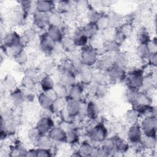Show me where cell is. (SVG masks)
I'll return each mask as SVG.
<instances>
[{
    "label": "cell",
    "instance_id": "33",
    "mask_svg": "<svg viewBox=\"0 0 157 157\" xmlns=\"http://www.w3.org/2000/svg\"><path fill=\"white\" fill-rule=\"evenodd\" d=\"M58 71L62 72H76V66L67 57L63 58L59 63Z\"/></svg>",
    "mask_w": 157,
    "mask_h": 157
},
{
    "label": "cell",
    "instance_id": "52",
    "mask_svg": "<svg viewBox=\"0 0 157 157\" xmlns=\"http://www.w3.org/2000/svg\"><path fill=\"white\" fill-rule=\"evenodd\" d=\"M63 19L64 23L71 25L74 23L77 19V14L74 10L66 12L61 14Z\"/></svg>",
    "mask_w": 157,
    "mask_h": 157
},
{
    "label": "cell",
    "instance_id": "23",
    "mask_svg": "<svg viewBox=\"0 0 157 157\" xmlns=\"http://www.w3.org/2000/svg\"><path fill=\"white\" fill-rule=\"evenodd\" d=\"M65 109L72 117L76 118L80 115V102L67 97Z\"/></svg>",
    "mask_w": 157,
    "mask_h": 157
},
{
    "label": "cell",
    "instance_id": "45",
    "mask_svg": "<svg viewBox=\"0 0 157 157\" xmlns=\"http://www.w3.org/2000/svg\"><path fill=\"white\" fill-rule=\"evenodd\" d=\"M67 98L58 97L53 101V104L52 107V112L59 113L61 111L66 108Z\"/></svg>",
    "mask_w": 157,
    "mask_h": 157
},
{
    "label": "cell",
    "instance_id": "3",
    "mask_svg": "<svg viewBox=\"0 0 157 157\" xmlns=\"http://www.w3.org/2000/svg\"><path fill=\"white\" fill-rule=\"evenodd\" d=\"M144 78V72L141 69H135L131 70L126 75L125 81L126 86L140 90L142 88Z\"/></svg>",
    "mask_w": 157,
    "mask_h": 157
},
{
    "label": "cell",
    "instance_id": "17",
    "mask_svg": "<svg viewBox=\"0 0 157 157\" xmlns=\"http://www.w3.org/2000/svg\"><path fill=\"white\" fill-rule=\"evenodd\" d=\"M76 78L77 75L75 72H59L57 75V82L69 88L77 83Z\"/></svg>",
    "mask_w": 157,
    "mask_h": 157
},
{
    "label": "cell",
    "instance_id": "57",
    "mask_svg": "<svg viewBox=\"0 0 157 157\" xmlns=\"http://www.w3.org/2000/svg\"><path fill=\"white\" fill-rule=\"evenodd\" d=\"M148 65L152 68H155L157 64V53L151 54L147 59Z\"/></svg>",
    "mask_w": 157,
    "mask_h": 157
},
{
    "label": "cell",
    "instance_id": "56",
    "mask_svg": "<svg viewBox=\"0 0 157 157\" xmlns=\"http://www.w3.org/2000/svg\"><path fill=\"white\" fill-rule=\"evenodd\" d=\"M37 156H52L53 154L50 149L43 148H37Z\"/></svg>",
    "mask_w": 157,
    "mask_h": 157
},
{
    "label": "cell",
    "instance_id": "35",
    "mask_svg": "<svg viewBox=\"0 0 157 157\" xmlns=\"http://www.w3.org/2000/svg\"><path fill=\"white\" fill-rule=\"evenodd\" d=\"M92 82L98 85H107L109 80L107 72L98 70L93 72Z\"/></svg>",
    "mask_w": 157,
    "mask_h": 157
},
{
    "label": "cell",
    "instance_id": "29",
    "mask_svg": "<svg viewBox=\"0 0 157 157\" xmlns=\"http://www.w3.org/2000/svg\"><path fill=\"white\" fill-rule=\"evenodd\" d=\"M37 10L38 12H44L46 13H50L55 11L56 4L55 2L52 1H37Z\"/></svg>",
    "mask_w": 157,
    "mask_h": 157
},
{
    "label": "cell",
    "instance_id": "38",
    "mask_svg": "<svg viewBox=\"0 0 157 157\" xmlns=\"http://www.w3.org/2000/svg\"><path fill=\"white\" fill-rule=\"evenodd\" d=\"M136 39L138 44H148L151 39L148 30L145 28H141L136 33Z\"/></svg>",
    "mask_w": 157,
    "mask_h": 157
},
{
    "label": "cell",
    "instance_id": "37",
    "mask_svg": "<svg viewBox=\"0 0 157 157\" xmlns=\"http://www.w3.org/2000/svg\"><path fill=\"white\" fill-rule=\"evenodd\" d=\"M45 32L48 35V36L55 42H61L64 37L60 27L48 26Z\"/></svg>",
    "mask_w": 157,
    "mask_h": 157
},
{
    "label": "cell",
    "instance_id": "12",
    "mask_svg": "<svg viewBox=\"0 0 157 157\" xmlns=\"http://www.w3.org/2000/svg\"><path fill=\"white\" fill-rule=\"evenodd\" d=\"M109 83H117L125 80L126 72L124 68H122L117 66H113L107 72Z\"/></svg>",
    "mask_w": 157,
    "mask_h": 157
},
{
    "label": "cell",
    "instance_id": "60",
    "mask_svg": "<svg viewBox=\"0 0 157 157\" xmlns=\"http://www.w3.org/2000/svg\"><path fill=\"white\" fill-rule=\"evenodd\" d=\"M44 93H45L46 94H47L49 98H50L52 100H53V101H54L56 98H58V96H57V94H56V93H55V91H54L53 89H52V90H48V91H46V92H44Z\"/></svg>",
    "mask_w": 157,
    "mask_h": 157
},
{
    "label": "cell",
    "instance_id": "54",
    "mask_svg": "<svg viewBox=\"0 0 157 157\" xmlns=\"http://www.w3.org/2000/svg\"><path fill=\"white\" fill-rule=\"evenodd\" d=\"M60 119L61 120V122L67 124H73L74 121V118L72 117L69 112L64 109L62 111H61L59 113Z\"/></svg>",
    "mask_w": 157,
    "mask_h": 157
},
{
    "label": "cell",
    "instance_id": "25",
    "mask_svg": "<svg viewBox=\"0 0 157 157\" xmlns=\"http://www.w3.org/2000/svg\"><path fill=\"white\" fill-rule=\"evenodd\" d=\"M96 146L90 140H84L79 145L78 150L82 156H93Z\"/></svg>",
    "mask_w": 157,
    "mask_h": 157
},
{
    "label": "cell",
    "instance_id": "51",
    "mask_svg": "<svg viewBox=\"0 0 157 157\" xmlns=\"http://www.w3.org/2000/svg\"><path fill=\"white\" fill-rule=\"evenodd\" d=\"M68 88H69L66 87V86L56 82L53 89L55 91L58 97L67 98L68 94Z\"/></svg>",
    "mask_w": 157,
    "mask_h": 157
},
{
    "label": "cell",
    "instance_id": "18",
    "mask_svg": "<svg viewBox=\"0 0 157 157\" xmlns=\"http://www.w3.org/2000/svg\"><path fill=\"white\" fill-rule=\"evenodd\" d=\"M84 85L81 83H76L68 88L67 98L77 101L83 100V93L85 91Z\"/></svg>",
    "mask_w": 157,
    "mask_h": 157
},
{
    "label": "cell",
    "instance_id": "46",
    "mask_svg": "<svg viewBox=\"0 0 157 157\" xmlns=\"http://www.w3.org/2000/svg\"><path fill=\"white\" fill-rule=\"evenodd\" d=\"M53 142L50 138L48 134H41L39 138L36 145L38 148L50 149L53 145Z\"/></svg>",
    "mask_w": 157,
    "mask_h": 157
},
{
    "label": "cell",
    "instance_id": "32",
    "mask_svg": "<svg viewBox=\"0 0 157 157\" xmlns=\"http://www.w3.org/2000/svg\"><path fill=\"white\" fill-rule=\"evenodd\" d=\"M61 43L65 53L69 54L78 50V47L72 36H64L61 40Z\"/></svg>",
    "mask_w": 157,
    "mask_h": 157
},
{
    "label": "cell",
    "instance_id": "10",
    "mask_svg": "<svg viewBox=\"0 0 157 157\" xmlns=\"http://www.w3.org/2000/svg\"><path fill=\"white\" fill-rule=\"evenodd\" d=\"M1 43L3 47H11L24 44L21 39V36L16 31H7L1 39Z\"/></svg>",
    "mask_w": 157,
    "mask_h": 157
},
{
    "label": "cell",
    "instance_id": "7",
    "mask_svg": "<svg viewBox=\"0 0 157 157\" xmlns=\"http://www.w3.org/2000/svg\"><path fill=\"white\" fill-rule=\"evenodd\" d=\"M75 73L79 82L84 85H88L92 82L93 72L91 67L80 64L76 67Z\"/></svg>",
    "mask_w": 157,
    "mask_h": 157
},
{
    "label": "cell",
    "instance_id": "44",
    "mask_svg": "<svg viewBox=\"0 0 157 157\" xmlns=\"http://www.w3.org/2000/svg\"><path fill=\"white\" fill-rule=\"evenodd\" d=\"M135 53L137 56L142 60H147L151 55L148 44H138L136 48Z\"/></svg>",
    "mask_w": 157,
    "mask_h": 157
},
{
    "label": "cell",
    "instance_id": "8",
    "mask_svg": "<svg viewBox=\"0 0 157 157\" xmlns=\"http://www.w3.org/2000/svg\"><path fill=\"white\" fill-rule=\"evenodd\" d=\"M26 17L25 15L20 7L11 10L7 15V21L11 26L20 27L23 22L26 20Z\"/></svg>",
    "mask_w": 157,
    "mask_h": 157
},
{
    "label": "cell",
    "instance_id": "14",
    "mask_svg": "<svg viewBox=\"0 0 157 157\" xmlns=\"http://www.w3.org/2000/svg\"><path fill=\"white\" fill-rule=\"evenodd\" d=\"M113 66V55L110 53H107L99 57L95 65L97 70L106 72Z\"/></svg>",
    "mask_w": 157,
    "mask_h": 157
},
{
    "label": "cell",
    "instance_id": "4",
    "mask_svg": "<svg viewBox=\"0 0 157 157\" xmlns=\"http://www.w3.org/2000/svg\"><path fill=\"white\" fill-rule=\"evenodd\" d=\"M144 135L156 136L157 129L156 117L142 118L139 124Z\"/></svg>",
    "mask_w": 157,
    "mask_h": 157
},
{
    "label": "cell",
    "instance_id": "47",
    "mask_svg": "<svg viewBox=\"0 0 157 157\" xmlns=\"http://www.w3.org/2000/svg\"><path fill=\"white\" fill-rule=\"evenodd\" d=\"M41 133L38 128L35 126L29 128L26 133V137L30 143L36 145L39 138L41 136Z\"/></svg>",
    "mask_w": 157,
    "mask_h": 157
},
{
    "label": "cell",
    "instance_id": "49",
    "mask_svg": "<svg viewBox=\"0 0 157 157\" xmlns=\"http://www.w3.org/2000/svg\"><path fill=\"white\" fill-rule=\"evenodd\" d=\"M102 13L95 9L93 7H91L88 11L85 13L86 18L87 20V22L94 23H96L100 17L102 15Z\"/></svg>",
    "mask_w": 157,
    "mask_h": 157
},
{
    "label": "cell",
    "instance_id": "24",
    "mask_svg": "<svg viewBox=\"0 0 157 157\" xmlns=\"http://www.w3.org/2000/svg\"><path fill=\"white\" fill-rule=\"evenodd\" d=\"M21 36L22 40L25 44L33 43L36 40V39H39V36L37 34V32L36 28L33 27L23 31Z\"/></svg>",
    "mask_w": 157,
    "mask_h": 157
},
{
    "label": "cell",
    "instance_id": "62",
    "mask_svg": "<svg viewBox=\"0 0 157 157\" xmlns=\"http://www.w3.org/2000/svg\"><path fill=\"white\" fill-rule=\"evenodd\" d=\"M99 2L100 4L99 6L105 8H107L110 7L112 4V2L110 1H99Z\"/></svg>",
    "mask_w": 157,
    "mask_h": 157
},
{
    "label": "cell",
    "instance_id": "20",
    "mask_svg": "<svg viewBox=\"0 0 157 157\" xmlns=\"http://www.w3.org/2000/svg\"><path fill=\"white\" fill-rule=\"evenodd\" d=\"M20 7L26 17L29 16L32 17L36 12H37L36 1H21Z\"/></svg>",
    "mask_w": 157,
    "mask_h": 157
},
{
    "label": "cell",
    "instance_id": "61",
    "mask_svg": "<svg viewBox=\"0 0 157 157\" xmlns=\"http://www.w3.org/2000/svg\"><path fill=\"white\" fill-rule=\"evenodd\" d=\"M26 156H37V150L36 148H30L27 150Z\"/></svg>",
    "mask_w": 157,
    "mask_h": 157
},
{
    "label": "cell",
    "instance_id": "9",
    "mask_svg": "<svg viewBox=\"0 0 157 157\" xmlns=\"http://www.w3.org/2000/svg\"><path fill=\"white\" fill-rule=\"evenodd\" d=\"M55 126V122L50 115L41 116L36 124L42 134H47Z\"/></svg>",
    "mask_w": 157,
    "mask_h": 157
},
{
    "label": "cell",
    "instance_id": "59",
    "mask_svg": "<svg viewBox=\"0 0 157 157\" xmlns=\"http://www.w3.org/2000/svg\"><path fill=\"white\" fill-rule=\"evenodd\" d=\"M148 46L151 54L157 53V43L155 37L151 39L150 42L148 44Z\"/></svg>",
    "mask_w": 157,
    "mask_h": 157
},
{
    "label": "cell",
    "instance_id": "39",
    "mask_svg": "<svg viewBox=\"0 0 157 157\" xmlns=\"http://www.w3.org/2000/svg\"><path fill=\"white\" fill-rule=\"evenodd\" d=\"M91 7L89 1L81 0L75 1L74 3V10L77 14H85Z\"/></svg>",
    "mask_w": 157,
    "mask_h": 157
},
{
    "label": "cell",
    "instance_id": "16",
    "mask_svg": "<svg viewBox=\"0 0 157 157\" xmlns=\"http://www.w3.org/2000/svg\"><path fill=\"white\" fill-rule=\"evenodd\" d=\"M47 134L53 142L66 144V131L61 126H55Z\"/></svg>",
    "mask_w": 157,
    "mask_h": 157
},
{
    "label": "cell",
    "instance_id": "34",
    "mask_svg": "<svg viewBox=\"0 0 157 157\" xmlns=\"http://www.w3.org/2000/svg\"><path fill=\"white\" fill-rule=\"evenodd\" d=\"M10 156H26L27 149L24 145L20 142L14 143L9 148Z\"/></svg>",
    "mask_w": 157,
    "mask_h": 157
},
{
    "label": "cell",
    "instance_id": "30",
    "mask_svg": "<svg viewBox=\"0 0 157 157\" xmlns=\"http://www.w3.org/2000/svg\"><path fill=\"white\" fill-rule=\"evenodd\" d=\"M140 144L143 150L152 151L156 149V136L144 135Z\"/></svg>",
    "mask_w": 157,
    "mask_h": 157
},
{
    "label": "cell",
    "instance_id": "2",
    "mask_svg": "<svg viewBox=\"0 0 157 157\" xmlns=\"http://www.w3.org/2000/svg\"><path fill=\"white\" fill-rule=\"evenodd\" d=\"M80 53L81 64L91 67L96 65L99 59V56L96 53V49L88 45L84 47L81 48Z\"/></svg>",
    "mask_w": 157,
    "mask_h": 157
},
{
    "label": "cell",
    "instance_id": "27",
    "mask_svg": "<svg viewBox=\"0 0 157 157\" xmlns=\"http://www.w3.org/2000/svg\"><path fill=\"white\" fill-rule=\"evenodd\" d=\"M25 44H21L19 45H16L11 47H3L1 46L2 52L4 53V55L12 58L13 59L17 56L20 52L24 50Z\"/></svg>",
    "mask_w": 157,
    "mask_h": 157
},
{
    "label": "cell",
    "instance_id": "43",
    "mask_svg": "<svg viewBox=\"0 0 157 157\" xmlns=\"http://www.w3.org/2000/svg\"><path fill=\"white\" fill-rule=\"evenodd\" d=\"M49 26L61 27L64 23L61 13L56 11H53L48 14Z\"/></svg>",
    "mask_w": 157,
    "mask_h": 157
},
{
    "label": "cell",
    "instance_id": "6",
    "mask_svg": "<svg viewBox=\"0 0 157 157\" xmlns=\"http://www.w3.org/2000/svg\"><path fill=\"white\" fill-rule=\"evenodd\" d=\"M38 44L39 48L41 52L47 55L53 54L55 42L48 36L46 32H44L42 34L39 35Z\"/></svg>",
    "mask_w": 157,
    "mask_h": 157
},
{
    "label": "cell",
    "instance_id": "41",
    "mask_svg": "<svg viewBox=\"0 0 157 157\" xmlns=\"http://www.w3.org/2000/svg\"><path fill=\"white\" fill-rule=\"evenodd\" d=\"M113 60L115 66L122 68H125L128 63V56L120 50L113 54Z\"/></svg>",
    "mask_w": 157,
    "mask_h": 157
},
{
    "label": "cell",
    "instance_id": "11",
    "mask_svg": "<svg viewBox=\"0 0 157 157\" xmlns=\"http://www.w3.org/2000/svg\"><path fill=\"white\" fill-rule=\"evenodd\" d=\"M32 24L38 29L44 30L47 29L49 26L48 13L36 12L32 17Z\"/></svg>",
    "mask_w": 157,
    "mask_h": 157
},
{
    "label": "cell",
    "instance_id": "1",
    "mask_svg": "<svg viewBox=\"0 0 157 157\" xmlns=\"http://www.w3.org/2000/svg\"><path fill=\"white\" fill-rule=\"evenodd\" d=\"M87 134L90 141L93 144H101L108 137L109 131L104 123H98L88 129Z\"/></svg>",
    "mask_w": 157,
    "mask_h": 157
},
{
    "label": "cell",
    "instance_id": "19",
    "mask_svg": "<svg viewBox=\"0 0 157 157\" xmlns=\"http://www.w3.org/2000/svg\"><path fill=\"white\" fill-rule=\"evenodd\" d=\"M72 37L78 48H81L88 45L89 38L84 33L81 27L74 31Z\"/></svg>",
    "mask_w": 157,
    "mask_h": 157
},
{
    "label": "cell",
    "instance_id": "21",
    "mask_svg": "<svg viewBox=\"0 0 157 157\" xmlns=\"http://www.w3.org/2000/svg\"><path fill=\"white\" fill-rule=\"evenodd\" d=\"M10 98L12 103L15 105L18 106L23 104L26 98L25 91L22 89L15 88L12 90L10 94Z\"/></svg>",
    "mask_w": 157,
    "mask_h": 157
},
{
    "label": "cell",
    "instance_id": "28",
    "mask_svg": "<svg viewBox=\"0 0 157 157\" xmlns=\"http://www.w3.org/2000/svg\"><path fill=\"white\" fill-rule=\"evenodd\" d=\"M55 82L52 75L45 74L39 80V86L42 92H46L53 88Z\"/></svg>",
    "mask_w": 157,
    "mask_h": 157
},
{
    "label": "cell",
    "instance_id": "26",
    "mask_svg": "<svg viewBox=\"0 0 157 157\" xmlns=\"http://www.w3.org/2000/svg\"><path fill=\"white\" fill-rule=\"evenodd\" d=\"M53 101L50 98H49L45 93L41 92L39 93L37 96V102L41 109L45 111H50L52 112V107Z\"/></svg>",
    "mask_w": 157,
    "mask_h": 157
},
{
    "label": "cell",
    "instance_id": "53",
    "mask_svg": "<svg viewBox=\"0 0 157 157\" xmlns=\"http://www.w3.org/2000/svg\"><path fill=\"white\" fill-rule=\"evenodd\" d=\"M15 62L19 66H23L26 64L29 61V55L24 50L20 52L17 56L13 58Z\"/></svg>",
    "mask_w": 157,
    "mask_h": 157
},
{
    "label": "cell",
    "instance_id": "58",
    "mask_svg": "<svg viewBox=\"0 0 157 157\" xmlns=\"http://www.w3.org/2000/svg\"><path fill=\"white\" fill-rule=\"evenodd\" d=\"M64 50L63 48L62 44L61 43V42H55V45L53 48V54L55 55H63V53H64Z\"/></svg>",
    "mask_w": 157,
    "mask_h": 157
},
{
    "label": "cell",
    "instance_id": "42",
    "mask_svg": "<svg viewBox=\"0 0 157 157\" xmlns=\"http://www.w3.org/2000/svg\"><path fill=\"white\" fill-rule=\"evenodd\" d=\"M140 118V116L138 112L133 108L128 110L124 115L125 121L129 125L138 123Z\"/></svg>",
    "mask_w": 157,
    "mask_h": 157
},
{
    "label": "cell",
    "instance_id": "48",
    "mask_svg": "<svg viewBox=\"0 0 157 157\" xmlns=\"http://www.w3.org/2000/svg\"><path fill=\"white\" fill-rule=\"evenodd\" d=\"M140 90L133 88L132 86H126L124 91V98L130 104H133L136 100L138 92Z\"/></svg>",
    "mask_w": 157,
    "mask_h": 157
},
{
    "label": "cell",
    "instance_id": "15",
    "mask_svg": "<svg viewBox=\"0 0 157 157\" xmlns=\"http://www.w3.org/2000/svg\"><path fill=\"white\" fill-rule=\"evenodd\" d=\"M66 128H63L66 134V144L74 145L79 142V134L77 129L73 126V124L64 123Z\"/></svg>",
    "mask_w": 157,
    "mask_h": 157
},
{
    "label": "cell",
    "instance_id": "22",
    "mask_svg": "<svg viewBox=\"0 0 157 157\" xmlns=\"http://www.w3.org/2000/svg\"><path fill=\"white\" fill-rule=\"evenodd\" d=\"M99 108L96 102L89 101L86 102V108L85 116L91 121L96 120L99 116Z\"/></svg>",
    "mask_w": 157,
    "mask_h": 157
},
{
    "label": "cell",
    "instance_id": "13",
    "mask_svg": "<svg viewBox=\"0 0 157 157\" xmlns=\"http://www.w3.org/2000/svg\"><path fill=\"white\" fill-rule=\"evenodd\" d=\"M152 102L153 99L149 93L145 90H139L136 100L132 104V108L137 109L142 107L151 105H152Z\"/></svg>",
    "mask_w": 157,
    "mask_h": 157
},
{
    "label": "cell",
    "instance_id": "31",
    "mask_svg": "<svg viewBox=\"0 0 157 157\" xmlns=\"http://www.w3.org/2000/svg\"><path fill=\"white\" fill-rule=\"evenodd\" d=\"M107 17L109 20V29H115L123 23V19H124V17L121 14L114 12L107 13Z\"/></svg>",
    "mask_w": 157,
    "mask_h": 157
},
{
    "label": "cell",
    "instance_id": "36",
    "mask_svg": "<svg viewBox=\"0 0 157 157\" xmlns=\"http://www.w3.org/2000/svg\"><path fill=\"white\" fill-rule=\"evenodd\" d=\"M129 150V143L128 140L120 137L115 136V153H126Z\"/></svg>",
    "mask_w": 157,
    "mask_h": 157
},
{
    "label": "cell",
    "instance_id": "50",
    "mask_svg": "<svg viewBox=\"0 0 157 157\" xmlns=\"http://www.w3.org/2000/svg\"><path fill=\"white\" fill-rule=\"evenodd\" d=\"M96 24L99 31H105V30H107L108 29H109L107 14L102 13V15L98 19V20L97 21Z\"/></svg>",
    "mask_w": 157,
    "mask_h": 157
},
{
    "label": "cell",
    "instance_id": "55",
    "mask_svg": "<svg viewBox=\"0 0 157 157\" xmlns=\"http://www.w3.org/2000/svg\"><path fill=\"white\" fill-rule=\"evenodd\" d=\"M4 86L7 89L13 90L14 88H16V80L15 78L11 75H8L4 78Z\"/></svg>",
    "mask_w": 157,
    "mask_h": 157
},
{
    "label": "cell",
    "instance_id": "5",
    "mask_svg": "<svg viewBox=\"0 0 157 157\" xmlns=\"http://www.w3.org/2000/svg\"><path fill=\"white\" fill-rule=\"evenodd\" d=\"M144 134L139 123L129 125L126 131L128 142L134 145H139L142 139Z\"/></svg>",
    "mask_w": 157,
    "mask_h": 157
},
{
    "label": "cell",
    "instance_id": "40",
    "mask_svg": "<svg viewBox=\"0 0 157 157\" xmlns=\"http://www.w3.org/2000/svg\"><path fill=\"white\" fill-rule=\"evenodd\" d=\"M81 28L89 39L97 35L99 32L96 24L94 23L86 22Z\"/></svg>",
    "mask_w": 157,
    "mask_h": 157
}]
</instances>
